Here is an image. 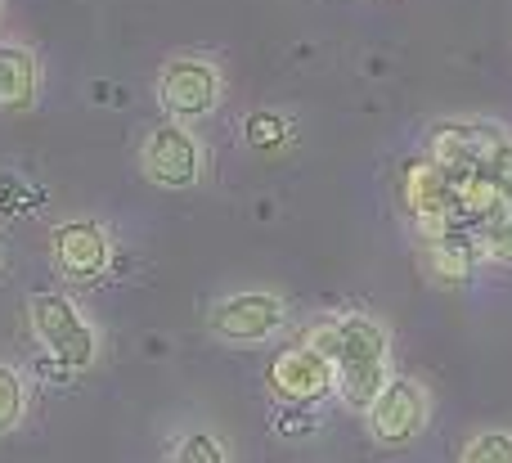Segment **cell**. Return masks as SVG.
Returning <instances> with one entry per match:
<instances>
[{
    "instance_id": "cell-12",
    "label": "cell",
    "mask_w": 512,
    "mask_h": 463,
    "mask_svg": "<svg viewBox=\"0 0 512 463\" xmlns=\"http://www.w3.org/2000/svg\"><path fill=\"white\" fill-rule=\"evenodd\" d=\"M41 86V63L27 45L0 41V108H27Z\"/></svg>"
},
{
    "instance_id": "cell-15",
    "label": "cell",
    "mask_w": 512,
    "mask_h": 463,
    "mask_svg": "<svg viewBox=\"0 0 512 463\" xmlns=\"http://www.w3.org/2000/svg\"><path fill=\"white\" fill-rule=\"evenodd\" d=\"M459 463H512V432L508 428H486L468 437Z\"/></svg>"
},
{
    "instance_id": "cell-8",
    "label": "cell",
    "mask_w": 512,
    "mask_h": 463,
    "mask_svg": "<svg viewBox=\"0 0 512 463\" xmlns=\"http://www.w3.org/2000/svg\"><path fill=\"white\" fill-rule=\"evenodd\" d=\"M265 387L279 405H319L324 396L337 392V374L324 351H315L306 338L283 347L265 369Z\"/></svg>"
},
{
    "instance_id": "cell-14",
    "label": "cell",
    "mask_w": 512,
    "mask_h": 463,
    "mask_svg": "<svg viewBox=\"0 0 512 463\" xmlns=\"http://www.w3.org/2000/svg\"><path fill=\"white\" fill-rule=\"evenodd\" d=\"M167 463H230V450H225V441L216 437V432L194 428V432H185V437L171 446Z\"/></svg>"
},
{
    "instance_id": "cell-18",
    "label": "cell",
    "mask_w": 512,
    "mask_h": 463,
    "mask_svg": "<svg viewBox=\"0 0 512 463\" xmlns=\"http://www.w3.org/2000/svg\"><path fill=\"white\" fill-rule=\"evenodd\" d=\"M274 432L279 437H315L319 414L310 405H283V410H274Z\"/></svg>"
},
{
    "instance_id": "cell-20",
    "label": "cell",
    "mask_w": 512,
    "mask_h": 463,
    "mask_svg": "<svg viewBox=\"0 0 512 463\" xmlns=\"http://www.w3.org/2000/svg\"><path fill=\"white\" fill-rule=\"evenodd\" d=\"M0 14H5V9H0Z\"/></svg>"
},
{
    "instance_id": "cell-19",
    "label": "cell",
    "mask_w": 512,
    "mask_h": 463,
    "mask_svg": "<svg viewBox=\"0 0 512 463\" xmlns=\"http://www.w3.org/2000/svg\"><path fill=\"white\" fill-rule=\"evenodd\" d=\"M481 176H490V180H495V185H499V189H504V194L512 198V140H508L504 149L495 153V158H490V167L481 171Z\"/></svg>"
},
{
    "instance_id": "cell-1",
    "label": "cell",
    "mask_w": 512,
    "mask_h": 463,
    "mask_svg": "<svg viewBox=\"0 0 512 463\" xmlns=\"http://www.w3.org/2000/svg\"><path fill=\"white\" fill-rule=\"evenodd\" d=\"M306 342L324 351L337 374V401L355 414H369V405L391 383V333L369 311H337L328 320L310 324Z\"/></svg>"
},
{
    "instance_id": "cell-2",
    "label": "cell",
    "mask_w": 512,
    "mask_h": 463,
    "mask_svg": "<svg viewBox=\"0 0 512 463\" xmlns=\"http://www.w3.org/2000/svg\"><path fill=\"white\" fill-rule=\"evenodd\" d=\"M27 324H32L45 356L59 369H68V374H81V369H90L99 360V333L72 297L36 293L27 302Z\"/></svg>"
},
{
    "instance_id": "cell-13",
    "label": "cell",
    "mask_w": 512,
    "mask_h": 463,
    "mask_svg": "<svg viewBox=\"0 0 512 463\" xmlns=\"http://www.w3.org/2000/svg\"><path fill=\"white\" fill-rule=\"evenodd\" d=\"M243 140H248V149H256V153H270V158H279V153L288 149L292 140H297V126H292L288 113L256 108V113L243 117Z\"/></svg>"
},
{
    "instance_id": "cell-10",
    "label": "cell",
    "mask_w": 512,
    "mask_h": 463,
    "mask_svg": "<svg viewBox=\"0 0 512 463\" xmlns=\"http://www.w3.org/2000/svg\"><path fill=\"white\" fill-rule=\"evenodd\" d=\"M400 203H405L409 221L436 239V234L454 230V180L445 167H436L432 158H414L400 176Z\"/></svg>"
},
{
    "instance_id": "cell-5",
    "label": "cell",
    "mask_w": 512,
    "mask_h": 463,
    "mask_svg": "<svg viewBox=\"0 0 512 463\" xmlns=\"http://www.w3.org/2000/svg\"><path fill=\"white\" fill-rule=\"evenodd\" d=\"M140 171L149 185L171 189V194H185L203 180V144L189 126L180 122H158L149 126L140 144Z\"/></svg>"
},
{
    "instance_id": "cell-9",
    "label": "cell",
    "mask_w": 512,
    "mask_h": 463,
    "mask_svg": "<svg viewBox=\"0 0 512 463\" xmlns=\"http://www.w3.org/2000/svg\"><path fill=\"white\" fill-rule=\"evenodd\" d=\"M508 140L512 135L495 122H436V131L427 135V158L459 180V176L486 171L490 158H495Z\"/></svg>"
},
{
    "instance_id": "cell-11",
    "label": "cell",
    "mask_w": 512,
    "mask_h": 463,
    "mask_svg": "<svg viewBox=\"0 0 512 463\" xmlns=\"http://www.w3.org/2000/svg\"><path fill=\"white\" fill-rule=\"evenodd\" d=\"M481 239L472 230H450V234H436L427 239V266L441 284H468L481 266Z\"/></svg>"
},
{
    "instance_id": "cell-7",
    "label": "cell",
    "mask_w": 512,
    "mask_h": 463,
    "mask_svg": "<svg viewBox=\"0 0 512 463\" xmlns=\"http://www.w3.org/2000/svg\"><path fill=\"white\" fill-rule=\"evenodd\" d=\"M427 414H432V396L418 378H391L382 387V396L369 405L364 423H369V437L373 446L382 450H400L409 441H418V432L427 428Z\"/></svg>"
},
{
    "instance_id": "cell-16",
    "label": "cell",
    "mask_w": 512,
    "mask_h": 463,
    "mask_svg": "<svg viewBox=\"0 0 512 463\" xmlns=\"http://www.w3.org/2000/svg\"><path fill=\"white\" fill-rule=\"evenodd\" d=\"M23 410H27V383H23V374H18V369H9V365H0V437L18 428Z\"/></svg>"
},
{
    "instance_id": "cell-4",
    "label": "cell",
    "mask_w": 512,
    "mask_h": 463,
    "mask_svg": "<svg viewBox=\"0 0 512 463\" xmlns=\"http://www.w3.org/2000/svg\"><path fill=\"white\" fill-rule=\"evenodd\" d=\"M207 329L230 347H261L288 329V302L270 288H243V293H230L212 306Z\"/></svg>"
},
{
    "instance_id": "cell-17",
    "label": "cell",
    "mask_w": 512,
    "mask_h": 463,
    "mask_svg": "<svg viewBox=\"0 0 512 463\" xmlns=\"http://www.w3.org/2000/svg\"><path fill=\"white\" fill-rule=\"evenodd\" d=\"M477 239H481V257L486 261H495V266H512V207H504L490 225H481Z\"/></svg>"
},
{
    "instance_id": "cell-3",
    "label": "cell",
    "mask_w": 512,
    "mask_h": 463,
    "mask_svg": "<svg viewBox=\"0 0 512 463\" xmlns=\"http://www.w3.org/2000/svg\"><path fill=\"white\" fill-rule=\"evenodd\" d=\"M225 99V77L216 63L198 59V54H176L162 63L158 72V104L167 122H207Z\"/></svg>"
},
{
    "instance_id": "cell-6",
    "label": "cell",
    "mask_w": 512,
    "mask_h": 463,
    "mask_svg": "<svg viewBox=\"0 0 512 463\" xmlns=\"http://www.w3.org/2000/svg\"><path fill=\"white\" fill-rule=\"evenodd\" d=\"M50 261L68 284H95L113 270V234L104 221L68 216L50 230Z\"/></svg>"
}]
</instances>
